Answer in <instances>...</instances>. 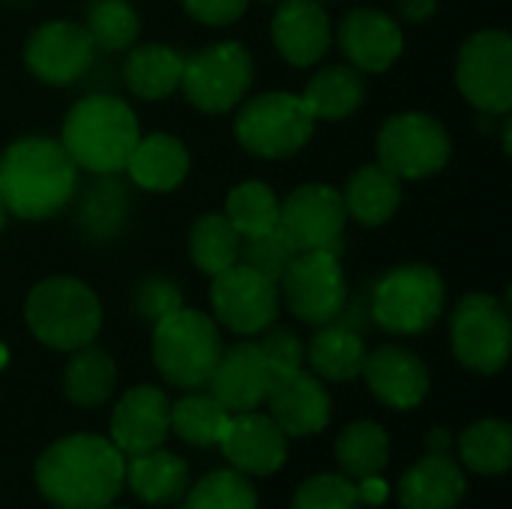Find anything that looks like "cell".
<instances>
[{"instance_id": "cell-11", "label": "cell", "mask_w": 512, "mask_h": 509, "mask_svg": "<svg viewBox=\"0 0 512 509\" xmlns=\"http://www.w3.org/2000/svg\"><path fill=\"white\" fill-rule=\"evenodd\" d=\"M450 336L456 360L477 375H495L510 360V315L492 294H468L453 312Z\"/></svg>"}, {"instance_id": "cell-4", "label": "cell", "mask_w": 512, "mask_h": 509, "mask_svg": "<svg viewBox=\"0 0 512 509\" xmlns=\"http://www.w3.org/2000/svg\"><path fill=\"white\" fill-rule=\"evenodd\" d=\"M24 321L42 345L54 351H78L99 336L102 303L84 282L51 276L27 294Z\"/></svg>"}, {"instance_id": "cell-33", "label": "cell", "mask_w": 512, "mask_h": 509, "mask_svg": "<svg viewBox=\"0 0 512 509\" xmlns=\"http://www.w3.org/2000/svg\"><path fill=\"white\" fill-rule=\"evenodd\" d=\"M459 459L477 474H507L512 465V429L504 420H477L459 438Z\"/></svg>"}, {"instance_id": "cell-23", "label": "cell", "mask_w": 512, "mask_h": 509, "mask_svg": "<svg viewBox=\"0 0 512 509\" xmlns=\"http://www.w3.org/2000/svg\"><path fill=\"white\" fill-rule=\"evenodd\" d=\"M465 471L450 453H429L399 480L402 509H456L465 495Z\"/></svg>"}, {"instance_id": "cell-20", "label": "cell", "mask_w": 512, "mask_h": 509, "mask_svg": "<svg viewBox=\"0 0 512 509\" xmlns=\"http://www.w3.org/2000/svg\"><path fill=\"white\" fill-rule=\"evenodd\" d=\"M270 36L291 66H315L333 42V27L321 0H282L276 3Z\"/></svg>"}, {"instance_id": "cell-49", "label": "cell", "mask_w": 512, "mask_h": 509, "mask_svg": "<svg viewBox=\"0 0 512 509\" xmlns=\"http://www.w3.org/2000/svg\"><path fill=\"white\" fill-rule=\"evenodd\" d=\"M3 3H9V6H24L27 0H3Z\"/></svg>"}, {"instance_id": "cell-8", "label": "cell", "mask_w": 512, "mask_h": 509, "mask_svg": "<svg viewBox=\"0 0 512 509\" xmlns=\"http://www.w3.org/2000/svg\"><path fill=\"white\" fill-rule=\"evenodd\" d=\"M279 297H285L294 318L312 327L333 324L348 309V279L339 249L297 252L279 279Z\"/></svg>"}, {"instance_id": "cell-12", "label": "cell", "mask_w": 512, "mask_h": 509, "mask_svg": "<svg viewBox=\"0 0 512 509\" xmlns=\"http://www.w3.org/2000/svg\"><path fill=\"white\" fill-rule=\"evenodd\" d=\"M456 84L474 108L486 114H507L512 108L510 33L507 30L474 33L459 51Z\"/></svg>"}, {"instance_id": "cell-15", "label": "cell", "mask_w": 512, "mask_h": 509, "mask_svg": "<svg viewBox=\"0 0 512 509\" xmlns=\"http://www.w3.org/2000/svg\"><path fill=\"white\" fill-rule=\"evenodd\" d=\"M96 45L90 33L75 21H45L24 42V66L33 78L66 87L87 75Z\"/></svg>"}, {"instance_id": "cell-25", "label": "cell", "mask_w": 512, "mask_h": 509, "mask_svg": "<svg viewBox=\"0 0 512 509\" xmlns=\"http://www.w3.org/2000/svg\"><path fill=\"white\" fill-rule=\"evenodd\" d=\"M126 171L147 192H171L189 174V153L183 141H177L174 135L156 132V135L138 138L126 162Z\"/></svg>"}, {"instance_id": "cell-9", "label": "cell", "mask_w": 512, "mask_h": 509, "mask_svg": "<svg viewBox=\"0 0 512 509\" xmlns=\"http://www.w3.org/2000/svg\"><path fill=\"white\" fill-rule=\"evenodd\" d=\"M450 153L453 141L444 123L420 111L396 114L378 132V162L399 180H426L444 171Z\"/></svg>"}, {"instance_id": "cell-7", "label": "cell", "mask_w": 512, "mask_h": 509, "mask_svg": "<svg viewBox=\"0 0 512 509\" xmlns=\"http://www.w3.org/2000/svg\"><path fill=\"white\" fill-rule=\"evenodd\" d=\"M315 117L303 105L297 93H261L249 99L234 123V135L240 147L252 156L261 159H285L300 153L312 132H315Z\"/></svg>"}, {"instance_id": "cell-19", "label": "cell", "mask_w": 512, "mask_h": 509, "mask_svg": "<svg viewBox=\"0 0 512 509\" xmlns=\"http://www.w3.org/2000/svg\"><path fill=\"white\" fill-rule=\"evenodd\" d=\"M336 42L342 54L351 60V66L360 72H387L405 48V36L399 24L387 12L366 9V6L351 9L342 18L336 30Z\"/></svg>"}, {"instance_id": "cell-10", "label": "cell", "mask_w": 512, "mask_h": 509, "mask_svg": "<svg viewBox=\"0 0 512 509\" xmlns=\"http://www.w3.org/2000/svg\"><path fill=\"white\" fill-rule=\"evenodd\" d=\"M252 87V57L240 42H216L186 57L180 90L204 114H225Z\"/></svg>"}, {"instance_id": "cell-35", "label": "cell", "mask_w": 512, "mask_h": 509, "mask_svg": "<svg viewBox=\"0 0 512 509\" xmlns=\"http://www.w3.org/2000/svg\"><path fill=\"white\" fill-rule=\"evenodd\" d=\"M228 420L231 414L213 396H204V393H192L180 399L177 405H171V432H177V438L195 447L219 444Z\"/></svg>"}, {"instance_id": "cell-27", "label": "cell", "mask_w": 512, "mask_h": 509, "mask_svg": "<svg viewBox=\"0 0 512 509\" xmlns=\"http://www.w3.org/2000/svg\"><path fill=\"white\" fill-rule=\"evenodd\" d=\"M366 342L360 336V330L333 321L324 324V330L315 333V339L306 348V360L312 366L315 378L324 381H354L363 375V363H366Z\"/></svg>"}, {"instance_id": "cell-44", "label": "cell", "mask_w": 512, "mask_h": 509, "mask_svg": "<svg viewBox=\"0 0 512 509\" xmlns=\"http://www.w3.org/2000/svg\"><path fill=\"white\" fill-rule=\"evenodd\" d=\"M357 495H360V504H369V507H381L387 501V483L378 477H363L357 480Z\"/></svg>"}, {"instance_id": "cell-5", "label": "cell", "mask_w": 512, "mask_h": 509, "mask_svg": "<svg viewBox=\"0 0 512 509\" xmlns=\"http://www.w3.org/2000/svg\"><path fill=\"white\" fill-rule=\"evenodd\" d=\"M219 357L222 339L213 318L180 306L177 312L153 324V363L171 387H204Z\"/></svg>"}, {"instance_id": "cell-31", "label": "cell", "mask_w": 512, "mask_h": 509, "mask_svg": "<svg viewBox=\"0 0 512 509\" xmlns=\"http://www.w3.org/2000/svg\"><path fill=\"white\" fill-rule=\"evenodd\" d=\"M336 462L348 480L378 477L390 462V435L378 423L357 420L342 429L336 441Z\"/></svg>"}, {"instance_id": "cell-22", "label": "cell", "mask_w": 512, "mask_h": 509, "mask_svg": "<svg viewBox=\"0 0 512 509\" xmlns=\"http://www.w3.org/2000/svg\"><path fill=\"white\" fill-rule=\"evenodd\" d=\"M267 402L270 417L285 438H309L324 432L330 423V393L324 390L321 378L303 369L273 381Z\"/></svg>"}, {"instance_id": "cell-41", "label": "cell", "mask_w": 512, "mask_h": 509, "mask_svg": "<svg viewBox=\"0 0 512 509\" xmlns=\"http://www.w3.org/2000/svg\"><path fill=\"white\" fill-rule=\"evenodd\" d=\"M258 348H261V354H264V360H267V366L273 372V381H279V378L303 369L306 348H303V342L291 330H273V327H267L264 330V339L258 342Z\"/></svg>"}, {"instance_id": "cell-17", "label": "cell", "mask_w": 512, "mask_h": 509, "mask_svg": "<svg viewBox=\"0 0 512 509\" xmlns=\"http://www.w3.org/2000/svg\"><path fill=\"white\" fill-rule=\"evenodd\" d=\"M207 384H210V396L228 414H246L267 402V393L273 387V372L258 342H243L234 345L231 351H222Z\"/></svg>"}, {"instance_id": "cell-43", "label": "cell", "mask_w": 512, "mask_h": 509, "mask_svg": "<svg viewBox=\"0 0 512 509\" xmlns=\"http://www.w3.org/2000/svg\"><path fill=\"white\" fill-rule=\"evenodd\" d=\"M186 15L195 18L198 24H207V27H225V24H234L249 0H180Z\"/></svg>"}, {"instance_id": "cell-38", "label": "cell", "mask_w": 512, "mask_h": 509, "mask_svg": "<svg viewBox=\"0 0 512 509\" xmlns=\"http://www.w3.org/2000/svg\"><path fill=\"white\" fill-rule=\"evenodd\" d=\"M123 219H126V192L114 180V174H105L96 186L87 189L78 207V222L90 237L102 240L117 234Z\"/></svg>"}, {"instance_id": "cell-50", "label": "cell", "mask_w": 512, "mask_h": 509, "mask_svg": "<svg viewBox=\"0 0 512 509\" xmlns=\"http://www.w3.org/2000/svg\"><path fill=\"white\" fill-rule=\"evenodd\" d=\"M264 3H282V0H264Z\"/></svg>"}, {"instance_id": "cell-34", "label": "cell", "mask_w": 512, "mask_h": 509, "mask_svg": "<svg viewBox=\"0 0 512 509\" xmlns=\"http://www.w3.org/2000/svg\"><path fill=\"white\" fill-rule=\"evenodd\" d=\"M225 216L240 237H255L279 225V198L261 180H246L228 192Z\"/></svg>"}, {"instance_id": "cell-24", "label": "cell", "mask_w": 512, "mask_h": 509, "mask_svg": "<svg viewBox=\"0 0 512 509\" xmlns=\"http://www.w3.org/2000/svg\"><path fill=\"white\" fill-rule=\"evenodd\" d=\"M342 201H345V213L354 222L366 228H378L396 216L402 204V180L390 174L381 162L363 165L351 174Z\"/></svg>"}, {"instance_id": "cell-18", "label": "cell", "mask_w": 512, "mask_h": 509, "mask_svg": "<svg viewBox=\"0 0 512 509\" xmlns=\"http://www.w3.org/2000/svg\"><path fill=\"white\" fill-rule=\"evenodd\" d=\"M171 432V402L162 390L132 387L111 414V444L123 456H138L165 444Z\"/></svg>"}, {"instance_id": "cell-46", "label": "cell", "mask_w": 512, "mask_h": 509, "mask_svg": "<svg viewBox=\"0 0 512 509\" xmlns=\"http://www.w3.org/2000/svg\"><path fill=\"white\" fill-rule=\"evenodd\" d=\"M450 444H453V435L447 429H432L426 435V447L429 453H450Z\"/></svg>"}, {"instance_id": "cell-3", "label": "cell", "mask_w": 512, "mask_h": 509, "mask_svg": "<svg viewBox=\"0 0 512 509\" xmlns=\"http://www.w3.org/2000/svg\"><path fill=\"white\" fill-rule=\"evenodd\" d=\"M138 138V117L129 102L111 93H93L69 108L60 144L75 162V168L105 177L126 171Z\"/></svg>"}, {"instance_id": "cell-6", "label": "cell", "mask_w": 512, "mask_h": 509, "mask_svg": "<svg viewBox=\"0 0 512 509\" xmlns=\"http://www.w3.org/2000/svg\"><path fill=\"white\" fill-rule=\"evenodd\" d=\"M444 279L429 264H402L384 273L369 294L372 321L396 336L426 333L444 312Z\"/></svg>"}, {"instance_id": "cell-28", "label": "cell", "mask_w": 512, "mask_h": 509, "mask_svg": "<svg viewBox=\"0 0 512 509\" xmlns=\"http://www.w3.org/2000/svg\"><path fill=\"white\" fill-rule=\"evenodd\" d=\"M183 63H186V57L177 48L150 42V45H138V48L129 51L123 75H126L129 90L138 99L159 102V99L171 96L180 87Z\"/></svg>"}, {"instance_id": "cell-37", "label": "cell", "mask_w": 512, "mask_h": 509, "mask_svg": "<svg viewBox=\"0 0 512 509\" xmlns=\"http://www.w3.org/2000/svg\"><path fill=\"white\" fill-rule=\"evenodd\" d=\"M180 509H258V495L246 474L213 471L183 495Z\"/></svg>"}, {"instance_id": "cell-32", "label": "cell", "mask_w": 512, "mask_h": 509, "mask_svg": "<svg viewBox=\"0 0 512 509\" xmlns=\"http://www.w3.org/2000/svg\"><path fill=\"white\" fill-rule=\"evenodd\" d=\"M240 240L243 237L237 234V228L228 222L225 213H207L192 225L189 234L192 264L207 276H219L222 270L240 261Z\"/></svg>"}, {"instance_id": "cell-39", "label": "cell", "mask_w": 512, "mask_h": 509, "mask_svg": "<svg viewBox=\"0 0 512 509\" xmlns=\"http://www.w3.org/2000/svg\"><path fill=\"white\" fill-rule=\"evenodd\" d=\"M294 255H297V249L279 231V225L273 231H264V234H255V237H243L240 240V264L258 270L261 276H267L276 285H279L282 273L288 270V264L294 261Z\"/></svg>"}, {"instance_id": "cell-47", "label": "cell", "mask_w": 512, "mask_h": 509, "mask_svg": "<svg viewBox=\"0 0 512 509\" xmlns=\"http://www.w3.org/2000/svg\"><path fill=\"white\" fill-rule=\"evenodd\" d=\"M6 219H9V210H6V204L0 201V231H3V225H6Z\"/></svg>"}, {"instance_id": "cell-13", "label": "cell", "mask_w": 512, "mask_h": 509, "mask_svg": "<svg viewBox=\"0 0 512 509\" xmlns=\"http://www.w3.org/2000/svg\"><path fill=\"white\" fill-rule=\"evenodd\" d=\"M216 318L240 336H258L279 315V285L246 264H234L213 276L210 288Z\"/></svg>"}, {"instance_id": "cell-21", "label": "cell", "mask_w": 512, "mask_h": 509, "mask_svg": "<svg viewBox=\"0 0 512 509\" xmlns=\"http://www.w3.org/2000/svg\"><path fill=\"white\" fill-rule=\"evenodd\" d=\"M363 378L375 399L393 411H411L417 408L429 393V369L426 363L399 345H384L372 354H366Z\"/></svg>"}, {"instance_id": "cell-36", "label": "cell", "mask_w": 512, "mask_h": 509, "mask_svg": "<svg viewBox=\"0 0 512 509\" xmlns=\"http://www.w3.org/2000/svg\"><path fill=\"white\" fill-rule=\"evenodd\" d=\"M84 30L90 33L96 51H123L135 45L141 21L129 0H90Z\"/></svg>"}, {"instance_id": "cell-14", "label": "cell", "mask_w": 512, "mask_h": 509, "mask_svg": "<svg viewBox=\"0 0 512 509\" xmlns=\"http://www.w3.org/2000/svg\"><path fill=\"white\" fill-rule=\"evenodd\" d=\"M345 201L342 192L327 183L297 186L285 201H279V231L294 243L297 252L309 249H339L345 231Z\"/></svg>"}, {"instance_id": "cell-42", "label": "cell", "mask_w": 512, "mask_h": 509, "mask_svg": "<svg viewBox=\"0 0 512 509\" xmlns=\"http://www.w3.org/2000/svg\"><path fill=\"white\" fill-rule=\"evenodd\" d=\"M180 306H183V294L171 279L153 276V279L141 282L138 291H135V309L150 324H159L162 318H168Z\"/></svg>"}, {"instance_id": "cell-26", "label": "cell", "mask_w": 512, "mask_h": 509, "mask_svg": "<svg viewBox=\"0 0 512 509\" xmlns=\"http://www.w3.org/2000/svg\"><path fill=\"white\" fill-rule=\"evenodd\" d=\"M123 483H129V489L135 492L138 501L153 504V507H165V504H174L186 495L189 465L180 456L156 447V450L129 456Z\"/></svg>"}, {"instance_id": "cell-29", "label": "cell", "mask_w": 512, "mask_h": 509, "mask_svg": "<svg viewBox=\"0 0 512 509\" xmlns=\"http://www.w3.org/2000/svg\"><path fill=\"white\" fill-rule=\"evenodd\" d=\"M366 81L354 66H327L315 72L303 90V105L315 120H342L360 108Z\"/></svg>"}, {"instance_id": "cell-16", "label": "cell", "mask_w": 512, "mask_h": 509, "mask_svg": "<svg viewBox=\"0 0 512 509\" xmlns=\"http://www.w3.org/2000/svg\"><path fill=\"white\" fill-rule=\"evenodd\" d=\"M219 447L234 471L246 477H270L276 474L288 459V438L273 423V417L246 411L231 414Z\"/></svg>"}, {"instance_id": "cell-30", "label": "cell", "mask_w": 512, "mask_h": 509, "mask_svg": "<svg viewBox=\"0 0 512 509\" xmlns=\"http://www.w3.org/2000/svg\"><path fill=\"white\" fill-rule=\"evenodd\" d=\"M117 384V366L114 360L99 348H78L63 372V393L78 408H96L105 405Z\"/></svg>"}, {"instance_id": "cell-45", "label": "cell", "mask_w": 512, "mask_h": 509, "mask_svg": "<svg viewBox=\"0 0 512 509\" xmlns=\"http://www.w3.org/2000/svg\"><path fill=\"white\" fill-rule=\"evenodd\" d=\"M435 9H438V0H399V12H402L408 21H414V24L432 18Z\"/></svg>"}, {"instance_id": "cell-2", "label": "cell", "mask_w": 512, "mask_h": 509, "mask_svg": "<svg viewBox=\"0 0 512 509\" xmlns=\"http://www.w3.org/2000/svg\"><path fill=\"white\" fill-rule=\"evenodd\" d=\"M78 186V168L60 141L27 135L0 156V201L18 219L39 222L66 207Z\"/></svg>"}, {"instance_id": "cell-51", "label": "cell", "mask_w": 512, "mask_h": 509, "mask_svg": "<svg viewBox=\"0 0 512 509\" xmlns=\"http://www.w3.org/2000/svg\"><path fill=\"white\" fill-rule=\"evenodd\" d=\"M102 509H114V507H102Z\"/></svg>"}, {"instance_id": "cell-1", "label": "cell", "mask_w": 512, "mask_h": 509, "mask_svg": "<svg viewBox=\"0 0 512 509\" xmlns=\"http://www.w3.org/2000/svg\"><path fill=\"white\" fill-rule=\"evenodd\" d=\"M126 456L99 435H69L45 447L36 462V486L57 509H102L120 495Z\"/></svg>"}, {"instance_id": "cell-48", "label": "cell", "mask_w": 512, "mask_h": 509, "mask_svg": "<svg viewBox=\"0 0 512 509\" xmlns=\"http://www.w3.org/2000/svg\"><path fill=\"white\" fill-rule=\"evenodd\" d=\"M6 360H9V351H6V348L0 345V369H3V363H6Z\"/></svg>"}, {"instance_id": "cell-40", "label": "cell", "mask_w": 512, "mask_h": 509, "mask_svg": "<svg viewBox=\"0 0 512 509\" xmlns=\"http://www.w3.org/2000/svg\"><path fill=\"white\" fill-rule=\"evenodd\" d=\"M360 495H357V483L342 477V474H318L312 480H306L291 509H360Z\"/></svg>"}]
</instances>
